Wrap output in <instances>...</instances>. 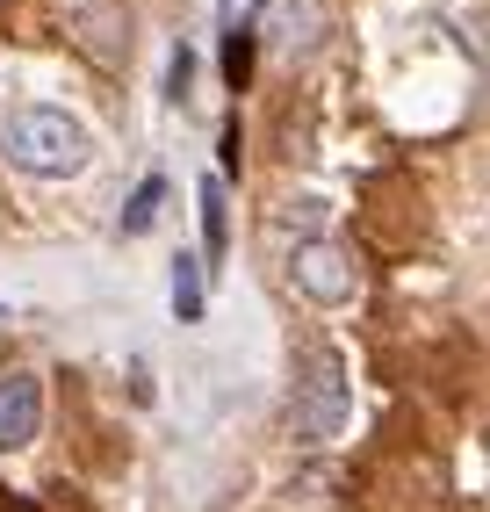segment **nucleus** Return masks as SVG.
I'll list each match as a JSON object with an SVG mask.
<instances>
[{"instance_id":"1","label":"nucleus","mask_w":490,"mask_h":512,"mask_svg":"<svg viewBox=\"0 0 490 512\" xmlns=\"http://www.w3.org/2000/svg\"><path fill=\"white\" fill-rule=\"evenodd\" d=\"M0 152H8L22 174H44V181H65L87 166V130L65 116V109H15L0 116Z\"/></svg>"},{"instance_id":"2","label":"nucleus","mask_w":490,"mask_h":512,"mask_svg":"<svg viewBox=\"0 0 490 512\" xmlns=\"http://www.w3.org/2000/svg\"><path fill=\"white\" fill-rule=\"evenodd\" d=\"M354 412V397H346V368L339 354H310L303 375H296V404H289V426L296 440H332Z\"/></svg>"},{"instance_id":"3","label":"nucleus","mask_w":490,"mask_h":512,"mask_svg":"<svg viewBox=\"0 0 490 512\" xmlns=\"http://www.w3.org/2000/svg\"><path fill=\"white\" fill-rule=\"evenodd\" d=\"M289 282L310 303H325V311H332V303H346V296L361 289V267H354L346 246H332V238H303V246L289 253Z\"/></svg>"},{"instance_id":"4","label":"nucleus","mask_w":490,"mask_h":512,"mask_svg":"<svg viewBox=\"0 0 490 512\" xmlns=\"http://www.w3.org/2000/svg\"><path fill=\"white\" fill-rule=\"evenodd\" d=\"M44 426V383L29 368H8L0 375V448H29Z\"/></svg>"},{"instance_id":"5","label":"nucleus","mask_w":490,"mask_h":512,"mask_svg":"<svg viewBox=\"0 0 490 512\" xmlns=\"http://www.w3.org/2000/svg\"><path fill=\"white\" fill-rule=\"evenodd\" d=\"M195 202H202V260L217 267V260L231 253V210H224V181L209 174V181L195 188Z\"/></svg>"},{"instance_id":"6","label":"nucleus","mask_w":490,"mask_h":512,"mask_svg":"<svg viewBox=\"0 0 490 512\" xmlns=\"http://www.w3.org/2000/svg\"><path fill=\"white\" fill-rule=\"evenodd\" d=\"M282 29H289V51H318L325 44V29H332V8L325 0H289V15H282Z\"/></svg>"},{"instance_id":"7","label":"nucleus","mask_w":490,"mask_h":512,"mask_svg":"<svg viewBox=\"0 0 490 512\" xmlns=\"http://www.w3.org/2000/svg\"><path fill=\"white\" fill-rule=\"evenodd\" d=\"M173 311H181L188 325L202 318V260H188V253L173 260Z\"/></svg>"},{"instance_id":"8","label":"nucleus","mask_w":490,"mask_h":512,"mask_svg":"<svg viewBox=\"0 0 490 512\" xmlns=\"http://www.w3.org/2000/svg\"><path fill=\"white\" fill-rule=\"evenodd\" d=\"M159 202H166V181H159V174H145V181H137V195H130V210H123V231H130V238H137V231H152Z\"/></svg>"},{"instance_id":"9","label":"nucleus","mask_w":490,"mask_h":512,"mask_svg":"<svg viewBox=\"0 0 490 512\" xmlns=\"http://www.w3.org/2000/svg\"><path fill=\"white\" fill-rule=\"evenodd\" d=\"M245 73H253V29H231V44H224V80L245 87Z\"/></svg>"},{"instance_id":"10","label":"nucleus","mask_w":490,"mask_h":512,"mask_svg":"<svg viewBox=\"0 0 490 512\" xmlns=\"http://www.w3.org/2000/svg\"><path fill=\"white\" fill-rule=\"evenodd\" d=\"M188 73H195V58H188V51H173V73H166V87L181 94V87H188Z\"/></svg>"}]
</instances>
